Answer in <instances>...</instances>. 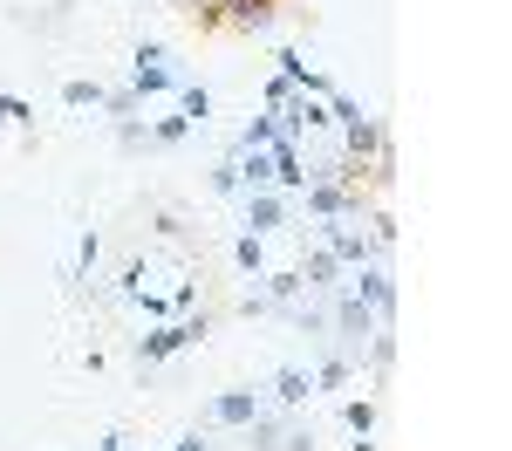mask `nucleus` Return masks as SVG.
<instances>
[{
    "label": "nucleus",
    "instance_id": "nucleus-1",
    "mask_svg": "<svg viewBox=\"0 0 512 451\" xmlns=\"http://www.w3.org/2000/svg\"><path fill=\"white\" fill-rule=\"evenodd\" d=\"M315 233V246H328L342 267H369V260H383L376 253V240H369V226H362V212H342V219H315L308 226Z\"/></svg>",
    "mask_w": 512,
    "mask_h": 451
},
{
    "label": "nucleus",
    "instance_id": "nucleus-2",
    "mask_svg": "<svg viewBox=\"0 0 512 451\" xmlns=\"http://www.w3.org/2000/svg\"><path fill=\"white\" fill-rule=\"evenodd\" d=\"M342 287H349V294H355V301H362V308H369V315H376L383 328L396 322V274L383 267V260H369V267H349V274H342Z\"/></svg>",
    "mask_w": 512,
    "mask_h": 451
},
{
    "label": "nucleus",
    "instance_id": "nucleus-3",
    "mask_svg": "<svg viewBox=\"0 0 512 451\" xmlns=\"http://www.w3.org/2000/svg\"><path fill=\"white\" fill-rule=\"evenodd\" d=\"M198 335H205V315H178V322H151L137 335V369L164 363V356H178V349H192Z\"/></svg>",
    "mask_w": 512,
    "mask_h": 451
},
{
    "label": "nucleus",
    "instance_id": "nucleus-4",
    "mask_svg": "<svg viewBox=\"0 0 512 451\" xmlns=\"http://www.w3.org/2000/svg\"><path fill=\"white\" fill-rule=\"evenodd\" d=\"M178 82H185V76L171 69L164 41H137V55H130V89H137V103H144V96H171Z\"/></svg>",
    "mask_w": 512,
    "mask_h": 451
},
{
    "label": "nucleus",
    "instance_id": "nucleus-5",
    "mask_svg": "<svg viewBox=\"0 0 512 451\" xmlns=\"http://www.w3.org/2000/svg\"><path fill=\"white\" fill-rule=\"evenodd\" d=\"M376 315H369V308H362V301H355L349 287H335V294H328V335H335V342H349V349H362V342H369V335H376Z\"/></svg>",
    "mask_w": 512,
    "mask_h": 451
},
{
    "label": "nucleus",
    "instance_id": "nucleus-6",
    "mask_svg": "<svg viewBox=\"0 0 512 451\" xmlns=\"http://www.w3.org/2000/svg\"><path fill=\"white\" fill-rule=\"evenodd\" d=\"M239 205H246V233H260V240H274V233H287V219H294V199L287 192H239Z\"/></svg>",
    "mask_w": 512,
    "mask_h": 451
},
{
    "label": "nucleus",
    "instance_id": "nucleus-7",
    "mask_svg": "<svg viewBox=\"0 0 512 451\" xmlns=\"http://www.w3.org/2000/svg\"><path fill=\"white\" fill-rule=\"evenodd\" d=\"M260 410H267V397H260V390H219V397L205 404V424H212V431H246Z\"/></svg>",
    "mask_w": 512,
    "mask_h": 451
},
{
    "label": "nucleus",
    "instance_id": "nucleus-8",
    "mask_svg": "<svg viewBox=\"0 0 512 451\" xmlns=\"http://www.w3.org/2000/svg\"><path fill=\"white\" fill-rule=\"evenodd\" d=\"M294 205H301L308 219H342V212H362V192L342 185V178H321V185H308Z\"/></svg>",
    "mask_w": 512,
    "mask_h": 451
},
{
    "label": "nucleus",
    "instance_id": "nucleus-9",
    "mask_svg": "<svg viewBox=\"0 0 512 451\" xmlns=\"http://www.w3.org/2000/svg\"><path fill=\"white\" fill-rule=\"evenodd\" d=\"M294 274H301V287H308V294H335V287H342V274H349V267H342V260H335V253H328V246H308V253H301V260H294Z\"/></svg>",
    "mask_w": 512,
    "mask_h": 451
},
{
    "label": "nucleus",
    "instance_id": "nucleus-10",
    "mask_svg": "<svg viewBox=\"0 0 512 451\" xmlns=\"http://www.w3.org/2000/svg\"><path fill=\"white\" fill-rule=\"evenodd\" d=\"M267 397H274L280 410H301V404H315V376L301 363H280L274 369V383H267Z\"/></svg>",
    "mask_w": 512,
    "mask_h": 451
},
{
    "label": "nucleus",
    "instance_id": "nucleus-11",
    "mask_svg": "<svg viewBox=\"0 0 512 451\" xmlns=\"http://www.w3.org/2000/svg\"><path fill=\"white\" fill-rule=\"evenodd\" d=\"M219 21L239 28V35H274V0H226Z\"/></svg>",
    "mask_w": 512,
    "mask_h": 451
},
{
    "label": "nucleus",
    "instance_id": "nucleus-12",
    "mask_svg": "<svg viewBox=\"0 0 512 451\" xmlns=\"http://www.w3.org/2000/svg\"><path fill=\"white\" fill-rule=\"evenodd\" d=\"M287 424H294V417L267 404L260 417H253V424H246V451H280V438H287Z\"/></svg>",
    "mask_w": 512,
    "mask_h": 451
},
{
    "label": "nucleus",
    "instance_id": "nucleus-13",
    "mask_svg": "<svg viewBox=\"0 0 512 451\" xmlns=\"http://www.w3.org/2000/svg\"><path fill=\"white\" fill-rule=\"evenodd\" d=\"M260 294H267V301H274V315H287V308H294V301H301V294H308V287H301V274H294V267H267V274H260Z\"/></svg>",
    "mask_w": 512,
    "mask_h": 451
},
{
    "label": "nucleus",
    "instance_id": "nucleus-14",
    "mask_svg": "<svg viewBox=\"0 0 512 451\" xmlns=\"http://www.w3.org/2000/svg\"><path fill=\"white\" fill-rule=\"evenodd\" d=\"M274 144H280V123L267 117V110H260V117H246V123H239V144H233V151H274Z\"/></svg>",
    "mask_w": 512,
    "mask_h": 451
},
{
    "label": "nucleus",
    "instance_id": "nucleus-15",
    "mask_svg": "<svg viewBox=\"0 0 512 451\" xmlns=\"http://www.w3.org/2000/svg\"><path fill=\"white\" fill-rule=\"evenodd\" d=\"M178 117L192 130H205V117H212V89L205 82H178Z\"/></svg>",
    "mask_w": 512,
    "mask_h": 451
},
{
    "label": "nucleus",
    "instance_id": "nucleus-16",
    "mask_svg": "<svg viewBox=\"0 0 512 451\" xmlns=\"http://www.w3.org/2000/svg\"><path fill=\"white\" fill-rule=\"evenodd\" d=\"M233 260H239V274H253V281H260V274L274 267V260H267V240H260V233H239V240H233Z\"/></svg>",
    "mask_w": 512,
    "mask_h": 451
},
{
    "label": "nucleus",
    "instance_id": "nucleus-17",
    "mask_svg": "<svg viewBox=\"0 0 512 451\" xmlns=\"http://www.w3.org/2000/svg\"><path fill=\"white\" fill-rule=\"evenodd\" d=\"M233 158H239L246 192H267V185H274V158H267V151H233Z\"/></svg>",
    "mask_w": 512,
    "mask_h": 451
},
{
    "label": "nucleus",
    "instance_id": "nucleus-18",
    "mask_svg": "<svg viewBox=\"0 0 512 451\" xmlns=\"http://www.w3.org/2000/svg\"><path fill=\"white\" fill-rule=\"evenodd\" d=\"M376 417H383L376 397H349V404H342V424H349L355 438H376Z\"/></svg>",
    "mask_w": 512,
    "mask_h": 451
},
{
    "label": "nucleus",
    "instance_id": "nucleus-19",
    "mask_svg": "<svg viewBox=\"0 0 512 451\" xmlns=\"http://www.w3.org/2000/svg\"><path fill=\"white\" fill-rule=\"evenodd\" d=\"M212 192H219V199H239V192H246V178H239V158H233V151L212 164Z\"/></svg>",
    "mask_w": 512,
    "mask_h": 451
},
{
    "label": "nucleus",
    "instance_id": "nucleus-20",
    "mask_svg": "<svg viewBox=\"0 0 512 451\" xmlns=\"http://www.w3.org/2000/svg\"><path fill=\"white\" fill-rule=\"evenodd\" d=\"M62 103H69V110H103V82H62Z\"/></svg>",
    "mask_w": 512,
    "mask_h": 451
},
{
    "label": "nucleus",
    "instance_id": "nucleus-21",
    "mask_svg": "<svg viewBox=\"0 0 512 451\" xmlns=\"http://www.w3.org/2000/svg\"><path fill=\"white\" fill-rule=\"evenodd\" d=\"M369 369H376V376H390V369H396V335H390V328L369 335Z\"/></svg>",
    "mask_w": 512,
    "mask_h": 451
},
{
    "label": "nucleus",
    "instance_id": "nucleus-22",
    "mask_svg": "<svg viewBox=\"0 0 512 451\" xmlns=\"http://www.w3.org/2000/svg\"><path fill=\"white\" fill-rule=\"evenodd\" d=\"M349 376H355L349 356H328V363L315 369V397H321V390H349Z\"/></svg>",
    "mask_w": 512,
    "mask_h": 451
},
{
    "label": "nucleus",
    "instance_id": "nucleus-23",
    "mask_svg": "<svg viewBox=\"0 0 512 451\" xmlns=\"http://www.w3.org/2000/svg\"><path fill=\"white\" fill-rule=\"evenodd\" d=\"M185 137H192V123H185V117H158V123H151V144H164V151H178Z\"/></svg>",
    "mask_w": 512,
    "mask_h": 451
},
{
    "label": "nucleus",
    "instance_id": "nucleus-24",
    "mask_svg": "<svg viewBox=\"0 0 512 451\" xmlns=\"http://www.w3.org/2000/svg\"><path fill=\"white\" fill-rule=\"evenodd\" d=\"M96 260H103V233H82V240H76V281L96 274Z\"/></svg>",
    "mask_w": 512,
    "mask_h": 451
},
{
    "label": "nucleus",
    "instance_id": "nucleus-25",
    "mask_svg": "<svg viewBox=\"0 0 512 451\" xmlns=\"http://www.w3.org/2000/svg\"><path fill=\"white\" fill-rule=\"evenodd\" d=\"M103 110H110V117H137V110H144V103H137V89H130V82H123V89H103Z\"/></svg>",
    "mask_w": 512,
    "mask_h": 451
},
{
    "label": "nucleus",
    "instance_id": "nucleus-26",
    "mask_svg": "<svg viewBox=\"0 0 512 451\" xmlns=\"http://www.w3.org/2000/svg\"><path fill=\"white\" fill-rule=\"evenodd\" d=\"M117 144H123V151H144V144H151V123H144V117H123L117 123Z\"/></svg>",
    "mask_w": 512,
    "mask_h": 451
},
{
    "label": "nucleus",
    "instance_id": "nucleus-27",
    "mask_svg": "<svg viewBox=\"0 0 512 451\" xmlns=\"http://www.w3.org/2000/svg\"><path fill=\"white\" fill-rule=\"evenodd\" d=\"M287 96H294V82L267 76V89H260V110H267V117H274V110H280V103H287Z\"/></svg>",
    "mask_w": 512,
    "mask_h": 451
},
{
    "label": "nucleus",
    "instance_id": "nucleus-28",
    "mask_svg": "<svg viewBox=\"0 0 512 451\" xmlns=\"http://www.w3.org/2000/svg\"><path fill=\"white\" fill-rule=\"evenodd\" d=\"M35 28L41 35H62V28H69V0H55L48 14H35Z\"/></svg>",
    "mask_w": 512,
    "mask_h": 451
},
{
    "label": "nucleus",
    "instance_id": "nucleus-29",
    "mask_svg": "<svg viewBox=\"0 0 512 451\" xmlns=\"http://www.w3.org/2000/svg\"><path fill=\"white\" fill-rule=\"evenodd\" d=\"M7 123H14V130H28V137H35V103H21V96H7Z\"/></svg>",
    "mask_w": 512,
    "mask_h": 451
},
{
    "label": "nucleus",
    "instance_id": "nucleus-30",
    "mask_svg": "<svg viewBox=\"0 0 512 451\" xmlns=\"http://www.w3.org/2000/svg\"><path fill=\"white\" fill-rule=\"evenodd\" d=\"M280 451H321L315 431H301V424H287V438H280Z\"/></svg>",
    "mask_w": 512,
    "mask_h": 451
},
{
    "label": "nucleus",
    "instance_id": "nucleus-31",
    "mask_svg": "<svg viewBox=\"0 0 512 451\" xmlns=\"http://www.w3.org/2000/svg\"><path fill=\"white\" fill-rule=\"evenodd\" d=\"M171 451H212V438H205V431H185V438H178Z\"/></svg>",
    "mask_w": 512,
    "mask_h": 451
},
{
    "label": "nucleus",
    "instance_id": "nucleus-32",
    "mask_svg": "<svg viewBox=\"0 0 512 451\" xmlns=\"http://www.w3.org/2000/svg\"><path fill=\"white\" fill-rule=\"evenodd\" d=\"M89 451H130V438H123V431H103V438H96Z\"/></svg>",
    "mask_w": 512,
    "mask_h": 451
},
{
    "label": "nucleus",
    "instance_id": "nucleus-33",
    "mask_svg": "<svg viewBox=\"0 0 512 451\" xmlns=\"http://www.w3.org/2000/svg\"><path fill=\"white\" fill-rule=\"evenodd\" d=\"M198 14H205V21H219V7H226V0H192Z\"/></svg>",
    "mask_w": 512,
    "mask_h": 451
},
{
    "label": "nucleus",
    "instance_id": "nucleus-34",
    "mask_svg": "<svg viewBox=\"0 0 512 451\" xmlns=\"http://www.w3.org/2000/svg\"><path fill=\"white\" fill-rule=\"evenodd\" d=\"M349 451H383V445H376V438H355V445Z\"/></svg>",
    "mask_w": 512,
    "mask_h": 451
},
{
    "label": "nucleus",
    "instance_id": "nucleus-35",
    "mask_svg": "<svg viewBox=\"0 0 512 451\" xmlns=\"http://www.w3.org/2000/svg\"><path fill=\"white\" fill-rule=\"evenodd\" d=\"M0 123H7V89H0Z\"/></svg>",
    "mask_w": 512,
    "mask_h": 451
}]
</instances>
